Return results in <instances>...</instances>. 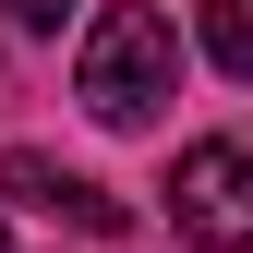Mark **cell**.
<instances>
[{
	"label": "cell",
	"mask_w": 253,
	"mask_h": 253,
	"mask_svg": "<svg viewBox=\"0 0 253 253\" xmlns=\"http://www.w3.org/2000/svg\"><path fill=\"white\" fill-rule=\"evenodd\" d=\"M0 12H12V24H60L73 0H0Z\"/></svg>",
	"instance_id": "5"
},
{
	"label": "cell",
	"mask_w": 253,
	"mask_h": 253,
	"mask_svg": "<svg viewBox=\"0 0 253 253\" xmlns=\"http://www.w3.org/2000/svg\"><path fill=\"white\" fill-rule=\"evenodd\" d=\"M193 37L229 84H253V0H193Z\"/></svg>",
	"instance_id": "4"
},
{
	"label": "cell",
	"mask_w": 253,
	"mask_h": 253,
	"mask_svg": "<svg viewBox=\"0 0 253 253\" xmlns=\"http://www.w3.org/2000/svg\"><path fill=\"white\" fill-rule=\"evenodd\" d=\"M0 193H12V205H37V217H60V229H84V241H121V229H133V205H121L109 181L60 169V157H37V145H12V157H0Z\"/></svg>",
	"instance_id": "3"
},
{
	"label": "cell",
	"mask_w": 253,
	"mask_h": 253,
	"mask_svg": "<svg viewBox=\"0 0 253 253\" xmlns=\"http://www.w3.org/2000/svg\"><path fill=\"white\" fill-rule=\"evenodd\" d=\"M169 229L193 253H253V145L205 133L169 157Z\"/></svg>",
	"instance_id": "2"
},
{
	"label": "cell",
	"mask_w": 253,
	"mask_h": 253,
	"mask_svg": "<svg viewBox=\"0 0 253 253\" xmlns=\"http://www.w3.org/2000/svg\"><path fill=\"white\" fill-rule=\"evenodd\" d=\"M169 84H181V37H169V12H157V0H109V12L84 24V60H73L84 121L145 133V121L169 109Z\"/></svg>",
	"instance_id": "1"
},
{
	"label": "cell",
	"mask_w": 253,
	"mask_h": 253,
	"mask_svg": "<svg viewBox=\"0 0 253 253\" xmlns=\"http://www.w3.org/2000/svg\"><path fill=\"white\" fill-rule=\"evenodd\" d=\"M0 253H12V241H0Z\"/></svg>",
	"instance_id": "6"
}]
</instances>
